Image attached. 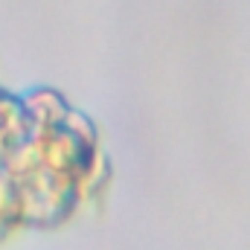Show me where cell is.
<instances>
[]
</instances>
